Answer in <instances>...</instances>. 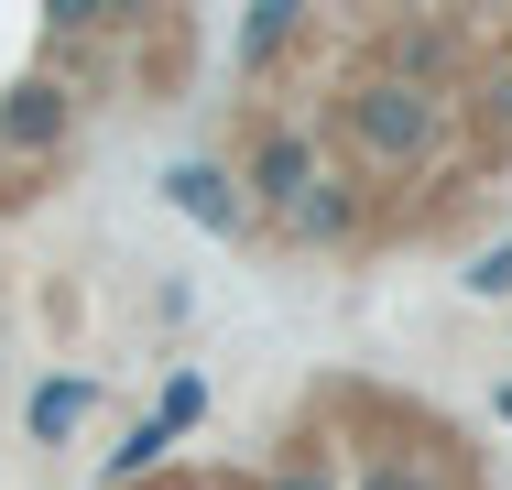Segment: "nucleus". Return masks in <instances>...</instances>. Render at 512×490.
Instances as JSON below:
<instances>
[{
  "label": "nucleus",
  "instance_id": "nucleus-1",
  "mask_svg": "<svg viewBox=\"0 0 512 490\" xmlns=\"http://www.w3.org/2000/svg\"><path fill=\"white\" fill-rule=\"evenodd\" d=\"M77 414H88V392H77V382H55V392H33V425H44V436H66V425H77Z\"/></svg>",
  "mask_w": 512,
  "mask_h": 490
}]
</instances>
